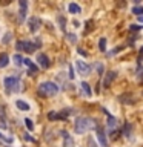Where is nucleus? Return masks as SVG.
<instances>
[{"label":"nucleus","mask_w":143,"mask_h":147,"mask_svg":"<svg viewBox=\"0 0 143 147\" xmlns=\"http://www.w3.org/2000/svg\"><path fill=\"white\" fill-rule=\"evenodd\" d=\"M14 63H16L17 66H22V64L25 63V60H23V57H22V55L16 54V55H14Z\"/></svg>","instance_id":"nucleus-17"},{"label":"nucleus","mask_w":143,"mask_h":147,"mask_svg":"<svg viewBox=\"0 0 143 147\" xmlns=\"http://www.w3.org/2000/svg\"><path fill=\"white\" fill-rule=\"evenodd\" d=\"M117 119H115L112 115H109L108 117V133H111V135H117L115 133V129H117Z\"/></svg>","instance_id":"nucleus-6"},{"label":"nucleus","mask_w":143,"mask_h":147,"mask_svg":"<svg viewBox=\"0 0 143 147\" xmlns=\"http://www.w3.org/2000/svg\"><path fill=\"white\" fill-rule=\"evenodd\" d=\"M69 78H74V74H72V69L69 66Z\"/></svg>","instance_id":"nucleus-33"},{"label":"nucleus","mask_w":143,"mask_h":147,"mask_svg":"<svg viewBox=\"0 0 143 147\" xmlns=\"http://www.w3.org/2000/svg\"><path fill=\"white\" fill-rule=\"evenodd\" d=\"M142 57H143V48L140 49V52H138V61L142 60Z\"/></svg>","instance_id":"nucleus-31"},{"label":"nucleus","mask_w":143,"mask_h":147,"mask_svg":"<svg viewBox=\"0 0 143 147\" xmlns=\"http://www.w3.org/2000/svg\"><path fill=\"white\" fill-rule=\"evenodd\" d=\"M66 37H68V40L71 41V43H76V41H77V38H76V35H74V34H68Z\"/></svg>","instance_id":"nucleus-26"},{"label":"nucleus","mask_w":143,"mask_h":147,"mask_svg":"<svg viewBox=\"0 0 143 147\" xmlns=\"http://www.w3.org/2000/svg\"><path fill=\"white\" fill-rule=\"evenodd\" d=\"M59 26H60V29L65 31V26H66V20H65V17L63 16H59Z\"/></svg>","instance_id":"nucleus-19"},{"label":"nucleus","mask_w":143,"mask_h":147,"mask_svg":"<svg viewBox=\"0 0 143 147\" xmlns=\"http://www.w3.org/2000/svg\"><path fill=\"white\" fill-rule=\"evenodd\" d=\"M92 127H95V121L91 117H78L76 119V123H74V130H76V133H86Z\"/></svg>","instance_id":"nucleus-1"},{"label":"nucleus","mask_w":143,"mask_h":147,"mask_svg":"<svg viewBox=\"0 0 143 147\" xmlns=\"http://www.w3.org/2000/svg\"><path fill=\"white\" fill-rule=\"evenodd\" d=\"M138 20H140V22L143 23V16H142V17H138Z\"/></svg>","instance_id":"nucleus-34"},{"label":"nucleus","mask_w":143,"mask_h":147,"mask_svg":"<svg viewBox=\"0 0 143 147\" xmlns=\"http://www.w3.org/2000/svg\"><path fill=\"white\" fill-rule=\"evenodd\" d=\"M118 101H120V103H123V104H131V103H134L131 94H123V95H120V96H118Z\"/></svg>","instance_id":"nucleus-10"},{"label":"nucleus","mask_w":143,"mask_h":147,"mask_svg":"<svg viewBox=\"0 0 143 147\" xmlns=\"http://www.w3.org/2000/svg\"><path fill=\"white\" fill-rule=\"evenodd\" d=\"M97 71L100 74H103V66H101V64H97Z\"/></svg>","instance_id":"nucleus-30"},{"label":"nucleus","mask_w":143,"mask_h":147,"mask_svg":"<svg viewBox=\"0 0 143 147\" xmlns=\"http://www.w3.org/2000/svg\"><path fill=\"white\" fill-rule=\"evenodd\" d=\"M25 124H26L28 130H34V123H32V119L26 118V119H25Z\"/></svg>","instance_id":"nucleus-22"},{"label":"nucleus","mask_w":143,"mask_h":147,"mask_svg":"<svg viewBox=\"0 0 143 147\" xmlns=\"http://www.w3.org/2000/svg\"><path fill=\"white\" fill-rule=\"evenodd\" d=\"M8 63H9V55L8 54H0V67L8 66Z\"/></svg>","instance_id":"nucleus-14"},{"label":"nucleus","mask_w":143,"mask_h":147,"mask_svg":"<svg viewBox=\"0 0 143 147\" xmlns=\"http://www.w3.org/2000/svg\"><path fill=\"white\" fill-rule=\"evenodd\" d=\"M63 138H65L63 147H74V140H72V136H69L66 132H63Z\"/></svg>","instance_id":"nucleus-11"},{"label":"nucleus","mask_w":143,"mask_h":147,"mask_svg":"<svg viewBox=\"0 0 143 147\" xmlns=\"http://www.w3.org/2000/svg\"><path fill=\"white\" fill-rule=\"evenodd\" d=\"M26 6H28V3L25 2V0H20V8L22 9H26Z\"/></svg>","instance_id":"nucleus-28"},{"label":"nucleus","mask_w":143,"mask_h":147,"mask_svg":"<svg viewBox=\"0 0 143 147\" xmlns=\"http://www.w3.org/2000/svg\"><path fill=\"white\" fill-rule=\"evenodd\" d=\"M99 49L101 51V52H105V51H106V38H100V41H99Z\"/></svg>","instance_id":"nucleus-21"},{"label":"nucleus","mask_w":143,"mask_h":147,"mask_svg":"<svg viewBox=\"0 0 143 147\" xmlns=\"http://www.w3.org/2000/svg\"><path fill=\"white\" fill-rule=\"evenodd\" d=\"M82 89H83V92H85V95L86 96H91L92 95V92H91V87H89V84H88L86 81H82Z\"/></svg>","instance_id":"nucleus-15"},{"label":"nucleus","mask_w":143,"mask_h":147,"mask_svg":"<svg viewBox=\"0 0 143 147\" xmlns=\"http://www.w3.org/2000/svg\"><path fill=\"white\" fill-rule=\"evenodd\" d=\"M68 11L71 14H78V12H82V8L78 6L77 3H69L68 5Z\"/></svg>","instance_id":"nucleus-12"},{"label":"nucleus","mask_w":143,"mask_h":147,"mask_svg":"<svg viewBox=\"0 0 143 147\" xmlns=\"http://www.w3.org/2000/svg\"><path fill=\"white\" fill-rule=\"evenodd\" d=\"M76 67H77L78 74H82V75H89L91 74V66H88L85 61H77Z\"/></svg>","instance_id":"nucleus-5"},{"label":"nucleus","mask_w":143,"mask_h":147,"mask_svg":"<svg viewBox=\"0 0 143 147\" xmlns=\"http://www.w3.org/2000/svg\"><path fill=\"white\" fill-rule=\"evenodd\" d=\"M129 28H131V31H140L142 29V26H138V25H131V26H129Z\"/></svg>","instance_id":"nucleus-27"},{"label":"nucleus","mask_w":143,"mask_h":147,"mask_svg":"<svg viewBox=\"0 0 143 147\" xmlns=\"http://www.w3.org/2000/svg\"><path fill=\"white\" fill-rule=\"evenodd\" d=\"M37 61H39V64L43 69H48L49 67V58L46 57L45 54H39V55H37Z\"/></svg>","instance_id":"nucleus-8"},{"label":"nucleus","mask_w":143,"mask_h":147,"mask_svg":"<svg viewBox=\"0 0 143 147\" xmlns=\"http://www.w3.org/2000/svg\"><path fill=\"white\" fill-rule=\"evenodd\" d=\"M5 84V89L6 92H17L18 90V78L16 77H6L3 81Z\"/></svg>","instance_id":"nucleus-3"},{"label":"nucleus","mask_w":143,"mask_h":147,"mask_svg":"<svg viewBox=\"0 0 143 147\" xmlns=\"http://www.w3.org/2000/svg\"><path fill=\"white\" fill-rule=\"evenodd\" d=\"M77 52H78V54H80V55H83V57H86V52H85V51H82V49H78V51H77Z\"/></svg>","instance_id":"nucleus-32"},{"label":"nucleus","mask_w":143,"mask_h":147,"mask_svg":"<svg viewBox=\"0 0 143 147\" xmlns=\"http://www.w3.org/2000/svg\"><path fill=\"white\" fill-rule=\"evenodd\" d=\"M123 135L125 136H129V135H131V124H129V123H125V126H123Z\"/></svg>","instance_id":"nucleus-16"},{"label":"nucleus","mask_w":143,"mask_h":147,"mask_svg":"<svg viewBox=\"0 0 143 147\" xmlns=\"http://www.w3.org/2000/svg\"><path fill=\"white\" fill-rule=\"evenodd\" d=\"M28 25H29V31L34 34V32H37L40 29V25H42V22H40V18L39 17H31L29 20H28Z\"/></svg>","instance_id":"nucleus-4"},{"label":"nucleus","mask_w":143,"mask_h":147,"mask_svg":"<svg viewBox=\"0 0 143 147\" xmlns=\"http://www.w3.org/2000/svg\"><path fill=\"white\" fill-rule=\"evenodd\" d=\"M59 90H60L59 84H55L52 81H45V83H42L40 87H39L40 95H43V96H54V95L59 94Z\"/></svg>","instance_id":"nucleus-2"},{"label":"nucleus","mask_w":143,"mask_h":147,"mask_svg":"<svg viewBox=\"0 0 143 147\" xmlns=\"http://www.w3.org/2000/svg\"><path fill=\"white\" fill-rule=\"evenodd\" d=\"M132 12L136 14V16L142 17V14H143V6H134V8H132Z\"/></svg>","instance_id":"nucleus-20"},{"label":"nucleus","mask_w":143,"mask_h":147,"mask_svg":"<svg viewBox=\"0 0 143 147\" xmlns=\"http://www.w3.org/2000/svg\"><path fill=\"white\" fill-rule=\"evenodd\" d=\"M16 48H17V51H25V41H17Z\"/></svg>","instance_id":"nucleus-25"},{"label":"nucleus","mask_w":143,"mask_h":147,"mask_svg":"<svg viewBox=\"0 0 143 147\" xmlns=\"http://www.w3.org/2000/svg\"><path fill=\"white\" fill-rule=\"evenodd\" d=\"M88 147H99V146H97V142L94 141V138H92V136L88 138Z\"/></svg>","instance_id":"nucleus-23"},{"label":"nucleus","mask_w":143,"mask_h":147,"mask_svg":"<svg viewBox=\"0 0 143 147\" xmlns=\"http://www.w3.org/2000/svg\"><path fill=\"white\" fill-rule=\"evenodd\" d=\"M11 37H12L11 32H6V34H5V38H3L2 41H3L5 45H6V43H9V41H11Z\"/></svg>","instance_id":"nucleus-24"},{"label":"nucleus","mask_w":143,"mask_h":147,"mask_svg":"<svg viewBox=\"0 0 143 147\" xmlns=\"http://www.w3.org/2000/svg\"><path fill=\"white\" fill-rule=\"evenodd\" d=\"M16 106H17L20 110H23V112H28V110H29V104L25 103V101H22V100H17V101H16Z\"/></svg>","instance_id":"nucleus-13"},{"label":"nucleus","mask_w":143,"mask_h":147,"mask_svg":"<svg viewBox=\"0 0 143 147\" xmlns=\"http://www.w3.org/2000/svg\"><path fill=\"white\" fill-rule=\"evenodd\" d=\"M25 17H26V9H22L18 11V23H23L25 22Z\"/></svg>","instance_id":"nucleus-18"},{"label":"nucleus","mask_w":143,"mask_h":147,"mask_svg":"<svg viewBox=\"0 0 143 147\" xmlns=\"http://www.w3.org/2000/svg\"><path fill=\"white\" fill-rule=\"evenodd\" d=\"M97 138H99V141H100L101 147H106V136H105L103 129H101L100 126H97Z\"/></svg>","instance_id":"nucleus-9"},{"label":"nucleus","mask_w":143,"mask_h":147,"mask_svg":"<svg viewBox=\"0 0 143 147\" xmlns=\"http://www.w3.org/2000/svg\"><path fill=\"white\" fill-rule=\"evenodd\" d=\"M115 78H117V72L115 71H109V72H106V75H105V80H103V86L105 87H109L111 86V83H112Z\"/></svg>","instance_id":"nucleus-7"},{"label":"nucleus","mask_w":143,"mask_h":147,"mask_svg":"<svg viewBox=\"0 0 143 147\" xmlns=\"http://www.w3.org/2000/svg\"><path fill=\"white\" fill-rule=\"evenodd\" d=\"M25 140H26V141H31V142H35V140H34L32 136H29V135H25Z\"/></svg>","instance_id":"nucleus-29"}]
</instances>
